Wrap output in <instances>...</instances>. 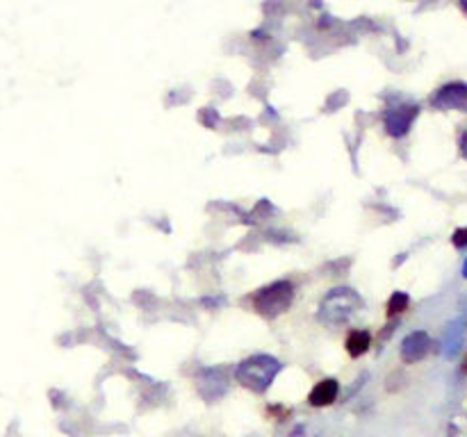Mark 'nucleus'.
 <instances>
[{"instance_id":"nucleus-6","label":"nucleus","mask_w":467,"mask_h":437,"mask_svg":"<svg viewBox=\"0 0 467 437\" xmlns=\"http://www.w3.org/2000/svg\"><path fill=\"white\" fill-rule=\"evenodd\" d=\"M431 351V337L424 331L410 333L404 342H401V360L406 364H415L426 358V353Z\"/></svg>"},{"instance_id":"nucleus-5","label":"nucleus","mask_w":467,"mask_h":437,"mask_svg":"<svg viewBox=\"0 0 467 437\" xmlns=\"http://www.w3.org/2000/svg\"><path fill=\"white\" fill-rule=\"evenodd\" d=\"M417 114H419V107H417V105H399V107L388 109L386 118H383L388 134H392V137H404V134H408L410 125H413Z\"/></svg>"},{"instance_id":"nucleus-3","label":"nucleus","mask_w":467,"mask_h":437,"mask_svg":"<svg viewBox=\"0 0 467 437\" xmlns=\"http://www.w3.org/2000/svg\"><path fill=\"white\" fill-rule=\"evenodd\" d=\"M292 298H295V285L290 280H276L271 285L262 287L260 291L253 294V307L255 312H260L262 317H278L292 305Z\"/></svg>"},{"instance_id":"nucleus-13","label":"nucleus","mask_w":467,"mask_h":437,"mask_svg":"<svg viewBox=\"0 0 467 437\" xmlns=\"http://www.w3.org/2000/svg\"><path fill=\"white\" fill-rule=\"evenodd\" d=\"M463 371L467 373V355H465V360H463Z\"/></svg>"},{"instance_id":"nucleus-9","label":"nucleus","mask_w":467,"mask_h":437,"mask_svg":"<svg viewBox=\"0 0 467 437\" xmlns=\"http://www.w3.org/2000/svg\"><path fill=\"white\" fill-rule=\"evenodd\" d=\"M410 305V298L406 291H395L388 300V317H397L401 312H406Z\"/></svg>"},{"instance_id":"nucleus-1","label":"nucleus","mask_w":467,"mask_h":437,"mask_svg":"<svg viewBox=\"0 0 467 437\" xmlns=\"http://www.w3.org/2000/svg\"><path fill=\"white\" fill-rule=\"evenodd\" d=\"M280 369H283V364L276 358L258 353V355H251V358H246L237 364L235 378L242 387L255 391V394H264V391L271 387L273 378L280 373Z\"/></svg>"},{"instance_id":"nucleus-12","label":"nucleus","mask_w":467,"mask_h":437,"mask_svg":"<svg viewBox=\"0 0 467 437\" xmlns=\"http://www.w3.org/2000/svg\"><path fill=\"white\" fill-rule=\"evenodd\" d=\"M459 5H461V9L467 14V0H459Z\"/></svg>"},{"instance_id":"nucleus-2","label":"nucleus","mask_w":467,"mask_h":437,"mask_svg":"<svg viewBox=\"0 0 467 437\" xmlns=\"http://www.w3.org/2000/svg\"><path fill=\"white\" fill-rule=\"evenodd\" d=\"M360 305H363V298L356 294L353 289L337 287L324 296L322 305H319V317H322V321L337 326V324H344L356 310H360Z\"/></svg>"},{"instance_id":"nucleus-10","label":"nucleus","mask_w":467,"mask_h":437,"mask_svg":"<svg viewBox=\"0 0 467 437\" xmlns=\"http://www.w3.org/2000/svg\"><path fill=\"white\" fill-rule=\"evenodd\" d=\"M452 244L456 246V249H465L467 246V228H459V230L454 233Z\"/></svg>"},{"instance_id":"nucleus-4","label":"nucleus","mask_w":467,"mask_h":437,"mask_svg":"<svg viewBox=\"0 0 467 437\" xmlns=\"http://www.w3.org/2000/svg\"><path fill=\"white\" fill-rule=\"evenodd\" d=\"M431 105L435 109H459L467 112V82H449L431 96Z\"/></svg>"},{"instance_id":"nucleus-14","label":"nucleus","mask_w":467,"mask_h":437,"mask_svg":"<svg viewBox=\"0 0 467 437\" xmlns=\"http://www.w3.org/2000/svg\"><path fill=\"white\" fill-rule=\"evenodd\" d=\"M465 276H467V262H465Z\"/></svg>"},{"instance_id":"nucleus-8","label":"nucleus","mask_w":467,"mask_h":437,"mask_svg":"<svg viewBox=\"0 0 467 437\" xmlns=\"http://www.w3.org/2000/svg\"><path fill=\"white\" fill-rule=\"evenodd\" d=\"M346 353L351 355V358H360V355H365L370 351L372 346V335L367 331H351L349 337H346Z\"/></svg>"},{"instance_id":"nucleus-7","label":"nucleus","mask_w":467,"mask_h":437,"mask_svg":"<svg viewBox=\"0 0 467 437\" xmlns=\"http://www.w3.org/2000/svg\"><path fill=\"white\" fill-rule=\"evenodd\" d=\"M337 396H340V382H337L335 378H324L310 389L308 403L313 408H328L335 403Z\"/></svg>"},{"instance_id":"nucleus-11","label":"nucleus","mask_w":467,"mask_h":437,"mask_svg":"<svg viewBox=\"0 0 467 437\" xmlns=\"http://www.w3.org/2000/svg\"><path fill=\"white\" fill-rule=\"evenodd\" d=\"M461 155L467 160V130H465L463 137H461Z\"/></svg>"}]
</instances>
